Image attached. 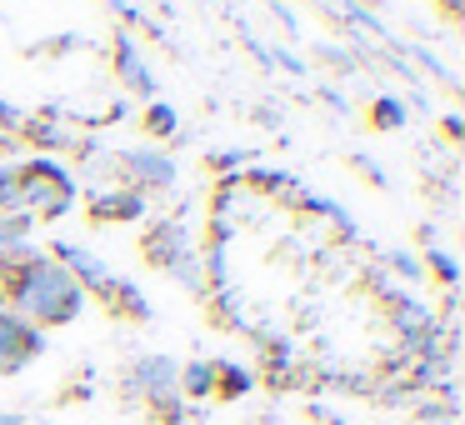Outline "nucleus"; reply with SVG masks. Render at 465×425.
<instances>
[{
  "mask_svg": "<svg viewBox=\"0 0 465 425\" xmlns=\"http://www.w3.org/2000/svg\"><path fill=\"white\" fill-rule=\"evenodd\" d=\"M0 301L11 305L21 321L51 331V325L81 321V311H85V301H91V295H85L81 285L65 275V265H55L51 255H35V261H25L21 271L5 281V295H0Z\"/></svg>",
  "mask_w": 465,
  "mask_h": 425,
  "instance_id": "obj_1",
  "label": "nucleus"
},
{
  "mask_svg": "<svg viewBox=\"0 0 465 425\" xmlns=\"http://www.w3.org/2000/svg\"><path fill=\"white\" fill-rule=\"evenodd\" d=\"M21 171V211L41 215V221H55L75 205V175L65 171L51 155H35V161H15Z\"/></svg>",
  "mask_w": 465,
  "mask_h": 425,
  "instance_id": "obj_2",
  "label": "nucleus"
},
{
  "mask_svg": "<svg viewBox=\"0 0 465 425\" xmlns=\"http://www.w3.org/2000/svg\"><path fill=\"white\" fill-rule=\"evenodd\" d=\"M125 390L175 420V410H181V365L171 355H141L131 365V375H125Z\"/></svg>",
  "mask_w": 465,
  "mask_h": 425,
  "instance_id": "obj_3",
  "label": "nucleus"
},
{
  "mask_svg": "<svg viewBox=\"0 0 465 425\" xmlns=\"http://www.w3.org/2000/svg\"><path fill=\"white\" fill-rule=\"evenodd\" d=\"M35 355H45V331L31 321H21L11 305L0 301V375L25 371Z\"/></svg>",
  "mask_w": 465,
  "mask_h": 425,
  "instance_id": "obj_4",
  "label": "nucleus"
},
{
  "mask_svg": "<svg viewBox=\"0 0 465 425\" xmlns=\"http://www.w3.org/2000/svg\"><path fill=\"white\" fill-rule=\"evenodd\" d=\"M51 261H55V265H65V275H71V281L81 285L85 295H101V301L115 291V281H121V275H115V271H111V265H105L95 251H85V245H71V241L55 245Z\"/></svg>",
  "mask_w": 465,
  "mask_h": 425,
  "instance_id": "obj_5",
  "label": "nucleus"
},
{
  "mask_svg": "<svg viewBox=\"0 0 465 425\" xmlns=\"http://www.w3.org/2000/svg\"><path fill=\"white\" fill-rule=\"evenodd\" d=\"M115 161H121V175L131 181V191H141V195L171 191L175 175H181L165 151H125V155H115Z\"/></svg>",
  "mask_w": 465,
  "mask_h": 425,
  "instance_id": "obj_6",
  "label": "nucleus"
},
{
  "mask_svg": "<svg viewBox=\"0 0 465 425\" xmlns=\"http://www.w3.org/2000/svg\"><path fill=\"white\" fill-rule=\"evenodd\" d=\"M381 295H385V305H391L395 331H401L405 341L415 345V351H425V345H430V335H435V311H430L425 301H415V295L391 291V285H381Z\"/></svg>",
  "mask_w": 465,
  "mask_h": 425,
  "instance_id": "obj_7",
  "label": "nucleus"
},
{
  "mask_svg": "<svg viewBox=\"0 0 465 425\" xmlns=\"http://www.w3.org/2000/svg\"><path fill=\"white\" fill-rule=\"evenodd\" d=\"M191 251H195V241H191V225H185L181 215H171V221H155L151 231H145V261L161 265V271H171V265L185 261Z\"/></svg>",
  "mask_w": 465,
  "mask_h": 425,
  "instance_id": "obj_8",
  "label": "nucleus"
},
{
  "mask_svg": "<svg viewBox=\"0 0 465 425\" xmlns=\"http://www.w3.org/2000/svg\"><path fill=\"white\" fill-rule=\"evenodd\" d=\"M111 65H115V75H121V85L125 91H135V95H151L155 91V71H151V61L141 55V45H135V35H115V45H111Z\"/></svg>",
  "mask_w": 465,
  "mask_h": 425,
  "instance_id": "obj_9",
  "label": "nucleus"
},
{
  "mask_svg": "<svg viewBox=\"0 0 465 425\" xmlns=\"http://www.w3.org/2000/svg\"><path fill=\"white\" fill-rule=\"evenodd\" d=\"M145 211H151V201H145L141 191H131V185H121V191H95L91 195V215H95V221H111V225L145 221Z\"/></svg>",
  "mask_w": 465,
  "mask_h": 425,
  "instance_id": "obj_10",
  "label": "nucleus"
},
{
  "mask_svg": "<svg viewBox=\"0 0 465 425\" xmlns=\"http://www.w3.org/2000/svg\"><path fill=\"white\" fill-rule=\"evenodd\" d=\"M21 135L31 145H41V151H81V135L71 131V125H61V121H51V115H35V121H25L21 125Z\"/></svg>",
  "mask_w": 465,
  "mask_h": 425,
  "instance_id": "obj_11",
  "label": "nucleus"
},
{
  "mask_svg": "<svg viewBox=\"0 0 465 425\" xmlns=\"http://www.w3.org/2000/svg\"><path fill=\"white\" fill-rule=\"evenodd\" d=\"M105 311H115L121 321H151V301H145V291L135 281H115V291L105 295Z\"/></svg>",
  "mask_w": 465,
  "mask_h": 425,
  "instance_id": "obj_12",
  "label": "nucleus"
},
{
  "mask_svg": "<svg viewBox=\"0 0 465 425\" xmlns=\"http://www.w3.org/2000/svg\"><path fill=\"white\" fill-rule=\"evenodd\" d=\"M181 395L185 400H211L215 395V361H185L181 365Z\"/></svg>",
  "mask_w": 465,
  "mask_h": 425,
  "instance_id": "obj_13",
  "label": "nucleus"
},
{
  "mask_svg": "<svg viewBox=\"0 0 465 425\" xmlns=\"http://www.w3.org/2000/svg\"><path fill=\"white\" fill-rule=\"evenodd\" d=\"M255 375L245 371V365L235 361H215V395H225V400H235V395H251Z\"/></svg>",
  "mask_w": 465,
  "mask_h": 425,
  "instance_id": "obj_14",
  "label": "nucleus"
},
{
  "mask_svg": "<svg viewBox=\"0 0 465 425\" xmlns=\"http://www.w3.org/2000/svg\"><path fill=\"white\" fill-rule=\"evenodd\" d=\"M141 121H145V135H155V141H171V135H181V115H175V105H165V101H151Z\"/></svg>",
  "mask_w": 465,
  "mask_h": 425,
  "instance_id": "obj_15",
  "label": "nucleus"
},
{
  "mask_svg": "<svg viewBox=\"0 0 465 425\" xmlns=\"http://www.w3.org/2000/svg\"><path fill=\"white\" fill-rule=\"evenodd\" d=\"M35 245L31 241H5V235H0V281H11L15 271H21L25 261H35Z\"/></svg>",
  "mask_w": 465,
  "mask_h": 425,
  "instance_id": "obj_16",
  "label": "nucleus"
},
{
  "mask_svg": "<svg viewBox=\"0 0 465 425\" xmlns=\"http://www.w3.org/2000/svg\"><path fill=\"white\" fill-rule=\"evenodd\" d=\"M0 215H25L21 211V171L0 165Z\"/></svg>",
  "mask_w": 465,
  "mask_h": 425,
  "instance_id": "obj_17",
  "label": "nucleus"
},
{
  "mask_svg": "<svg viewBox=\"0 0 465 425\" xmlns=\"http://www.w3.org/2000/svg\"><path fill=\"white\" fill-rule=\"evenodd\" d=\"M371 121L381 125V131H401V125H405V105L395 101V95H381V101L371 105Z\"/></svg>",
  "mask_w": 465,
  "mask_h": 425,
  "instance_id": "obj_18",
  "label": "nucleus"
},
{
  "mask_svg": "<svg viewBox=\"0 0 465 425\" xmlns=\"http://www.w3.org/2000/svg\"><path fill=\"white\" fill-rule=\"evenodd\" d=\"M425 265H430V271L440 275V285H455V281H460V265H455V255L435 251V245H430V251H425Z\"/></svg>",
  "mask_w": 465,
  "mask_h": 425,
  "instance_id": "obj_19",
  "label": "nucleus"
},
{
  "mask_svg": "<svg viewBox=\"0 0 465 425\" xmlns=\"http://www.w3.org/2000/svg\"><path fill=\"white\" fill-rule=\"evenodd\" d=\"M385 265H391V271H401L405 281H420V275H425V265L415 261V255H405V251H391V255H385Z\"/></svg>",
  "mask_w": 465,
  "mask_h": 425,
  "instance_id": "obj_20",
  "label": "nucleus"
},
{
  "mask_svg": "<svg viewBox=\"0 0 465 425\" xmlns=\"http://www.w3.org/2000/svg\"><path fill=\"white\" fill-rule=\"evenodd\" d=\"M440 5H445L450 15H460V5H465V0H440Z\"/></svg>",
  "mask_w": 465,
  "mask_h": 425,
  "instance_id": "obj_21",
  "label": "nucleus"
},
{
  "mask_svg": "<svg viewBox=\"0 0 465 425\" xmlns=\"http://www.w3.org/2000/svg\"><path fill=\"white\" fill-rule=\"evenodd\" d=\"M0 425H25L21 415H0Z\"/></svg>",
  "mask_w": 465,
  "mask_h": 425,
  "instance_id": "obj_22",
  "label": "nucleus"
},
{
  "mask_svg": "<svg viewBox=\"0 0 465 425\" xmlns=\"http://www.w3.org/2000/svg\"><path fill=\"white\" fill-rule=\"evenodd\" d=\"M145 425H161V420H145Z\"/></svg>",
  "mask_w": 465,
  "mask_h": 425,
  "instance_id": "obj_23",
  "label": "nucleus"
},
{
  "mask_svg": "<svg viewBox=\"0 0 465 425\" xmlns=\"http://www.w3.org/2000/svg\"><path fill=\"white\" fill-rule=\"evenodd\" d=\"M371 5H381V0H371Z\"/></svg>",
  "mask_w": 465,
  "mask_h": 425,
  "instance_id": "obj_24",
  "label": "nucleus"
}]
</instances>
